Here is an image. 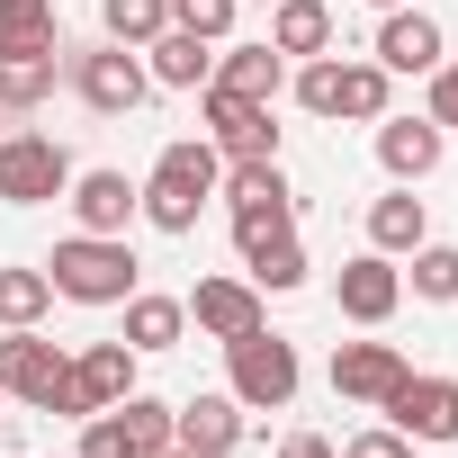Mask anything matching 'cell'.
Here are the masks:
<instances>
[{
    "instance_id": "4dcf8cb0",
    "label": "cell",
    "mask_w": 458,
    "mask_h": 458,
    "mask_svg": "<svg viewBox=\"0 0 458 458\" xmlns=\"http://www.w3.org/2000/svg\"><path fill=\"white\" fill-rule=\"evenodd\" d=\"M234 10H243V0H171V28H189V37L225 46V28H234Z\"/></svg>"
},
{
    "instance_id": "e575fe53",
    "label": "cell",
    "mask_w": 458,
    "mask_h": 458,
    "mask_svg": "<svg viewBox=\"0 0 458 458\" xmlns=\"http://www.w3.org/2000/svg\"><path fill=\"white\" fill-rule=\"evenodd\" d=\"M369 10H404V0H369Z\"/></svg>"
},
{
    "instance_id": "3957f363",
    "label": "cell",
    "mask_w": 458,
    "mask_h": 458,
    "mask_svg": "<svg viewBox=\"0 0 458 458\" xmlns=\"http://www.w3.org/2000/svg\"><path fill=\"white\" fill-rule=\"evenodd\" d=\"M297 342H279L270 324H252L243 342H225V395H234L243 413H288L297 404Z\"/></svg>"
},
{
    "instance_id": "d6986e66",
    "label": "cell",
    "mask_w": 458,
    "mask_h": 458,
    "mask_svg": "<svg viewBox=\"0 0 458 458\" xmlns=\"http://www.w3.org/2000/svg\"><path fill=\"white\" fill-rule=\"evenodd\" d=\"M216 90L279 99V90H288V55H279V46H216Z\"/></svg>"
},
{
    "instance_id": "8d00e7d4",
    "label": "cell",
    "mask_w": 458,
    "mask_h": 458,
    "mask_svg": "<svg viewBox=\"0 0 458 458\" xmlns=\"http://www.w3.org/2000/svg\"><path fill=\"white\" fill-rule=\"evenodd\" d=\"M0 117H10V108H0Z\"/></svg>"
},
{
    "instance_id": "4316f807",
    "label": "cell",
    "mask_w": 458,
    "mask_h": 458,
    "mask_svg": "<svg viewBox=\"0 0 458 458\" xmlns=\"http://www.w3.org/2000/svg\"><path fill=\"white\" fill-rule=\"evenodd\" d=\"M99 28H108V46H153L162 28H171V0H99Z\"/></svg>"
},
{
    "instance_id": "e0dca14e",
    "label": "cell",
    "mask_w": 458,
    "mask_h": 458,
    "mask_svg": "<svg viewBox=\"0 0 458 458\" xmlns=\"http://www.w3.org/2000/svg\"><path fill=\"white\" fill-rule=\"evenodd\" d=\"M377 64H386V72H440V64H449V55H440V19L413 10V0H404V10H386V28H377Z\"/></svg>"
},
{
    "instance_id": "d590c367",
    "label": "cell",
    "mask_w": 458,
    "mask_h": 458,
    "mask_svg": "<svg viewBox=\"0 0 458 458\" xmlns=\"http://www.w3.org/2000/svg\"><path fill=\"white\" fill-rule=\"evenodd\" d=\"M0 404H10V395H0ZM0 422H10V413H0Z\"/></svg>"
},
{
    "instance_id": "f1b7e54d",
    "label": "cell",
    "mask_w": 458,
    "mask_h": 458,
    "mask_svg": "<svg viewBox=\"0 0 458 458\" xmlns=\"http://www.w3.org/2000/svg\"><path fill=\"white\" fill-rule=\"evenodd\" d=\"M55 306V279L46 270H0V333H10V324H37Z\"/></svg>"
},
{
    "instance_id": "d6a6232c",
    "label": "cell",
    "mask_w": 458,
    "mask_h": 458,
    "mask_svg": "<svg viewBox=\"0 0 458 458\" xmlns=\"http://www.w3.org/2000/svg\"><path fill=\"white\" fill-rule=\"evenodd\" d=\"M342 458H413V440H404L395 422H377V431H360V440H342Z\"/></svg>"
},
{
    "instance_id": "ba28073f",
    "label": "cell",
    "mask_w": 458,
    "mask_h": 458,
    "mask_svg": "<svg viewBox=\"0 0 458 458\" xmlns=\"http://www.w3.org/2000/svg\"><path fill=\"white\" fill-rule=\"evenodd\" d=\"M72 189V153L55 135H0V207H46Z\"/></svg>"
},
{
    "instance_id": "6da1fadb",
    "label": "cell",
    "mask_w": 458,
    "mask_h": 458,
    "mask_svg": "<svg viewBox=\"0 0 458 458\" xmlns=\"http://www.w3.org/2000/svg\"><path fill=\"white\" fill-rule=\"evenodd\" d=\"M216 189H225V153H216L207 135H180V144H162L153 171L135 180V216L153 225V234H198V216H207Z\"/></svg>"
},
{
    "instance_id": "7402d4cb",
    "label": "cell",
    "mask_w": 458,
    "mask_h": 458,
    "mask_svg": "<svg viewBox=\"0 0 458 458\" xmlns=\"http://www.w3.org/2000/svg\"><path fill=\"white\" fill-rule=\"evenodd\" d=\"M0 55H64L55 0H0Z\"/></svg>"
},
{
    "instance_id": "44dd1931",
    "label": "cell",
    "mask_w": 458,
    "mask_h": 458,
    "mask_svg": "<svg viewBox=\"0 0 458 458\" xmlns=\"http://www.w3.org/2000/svg\"><path fill=\"white\" fill-rule=\"evenodd\" d=\"M180 333H189V306H180V297H144V288L126 297V333H117V342H126L135 360H144V351H180Z\"/></svg>"
},
{
    "instance_id": "277c9868",
    "label": "cell",
    "mask_w": 458,
    "mask_h": 458,
    "mask_svg": "<svg viewBox=\"0 0 458 458\" xmlns=\"http://www.w3.org/2000/svg\"><path fill=\"white\" fill-rule=\"evenodd\" d=\"M216 198L234 207V243H243V252L297 234V189L279 180V162H225V189H216Z\"/></svg>"
},
{
    "instance_id": "7c38bea8",
    "label": "cell",
    "mask_w": 458,
    "mask_h": 458,
    "mask_svg": "<svg viewBox=\"0 0 458 458\" xmlns=\"http://www.w3.org/2000/svg\"><path fill=\"white\" fill-rule=\"evenodd\" d=\"M404 369H413V360H404L395 342H342V351H333V395H342V404H386V395L404 386Z\"/></svg>"
},
{
    "instance_id": "9a60e30c",
    "label": "cell",
    "mask_w": 458,
    "mask_h": 458,
    "mask_svg": "<svg viewBox=\"0 0 458 458\" xmlns=\"http://www.w3.org/2000/svg\"><path fill=\"white\" fill-rule=\"evenodd\" d=\"M440 153H449V135L431 126V117H377V162H386V180H431L440 171Z\"/></svg>"
},
{
    "instance_id": "d4e9b609",
    "label": "cell",
    "mask_w": 458,
    "mask_h": 458,
    "mask_svg": "<svg viewBox=\"0 0 458 458\" xmlns=\"http://www.w3.org/2000/svg\"><path fill=\"white\" fill-rule=\"evenodd\" d=\"M386 81H395V72H386L377 55H369V64H342V81H333V117L377 126V117H386Z\"/></svg>"
},
{
    "instance_id": "836d02e7",
    "label": "cell",
    "mask_w": 458,
    "mask_h": 458,
    "mask_svg": "<svg viewBox=\"0 0 458 458\" xmlns=\"http://www.w3.org/2000/svg\"><path fill=\"white\" fill-rule=\"evenodd\" d=\"M279 458H342V449H333V440H315V431H288V440H279Z\"/></svg>"
},
{
    "instance_id": "5b68a950",
    "label": "cell",
    "mask_w": 458,
    "mask_h": 458,
    "mask_svg": "<svg viewBox=\"0 0 458 458\" xmlns=\"http://www.w3.org/2000/svg\"><path fill=\"white\" fill-rule=\"evenodd\" d=\"M64 81H72V99L81 108H99V117H126V108H144V90H153V72H144V55L135 46H81L72 64H64Z\"/></svg>"
},
{
    "instance_id": "52a82bcc",
    "label": "cell",
    "mask_w": 458,
    "mask_h": 458,
    "mask_svg": "<svg viewBox=\"0 0 458 458\" xmlns=\"http://www.w3.org/2000/svg\"><path fill=\"white\" fill-rule=\"evenodd\" d=\"M198 117H207V144L225 162H279V126H270V99H234V90H198Z\"/></svg>"
},
{
    "instance_id": "603a6c76",
    "label": "cell",
    "mask_w": 458,
    "mask_h": 458,
    "mask_svg": "<svg viewBox=\"0 0 458 458\" xmlns=\"http://www.w3.org/2000/svg\"><path fill=\"white\" fill-rule=\"evenodd\" d=\"M270 46L279 55H324L333 46V0H270Z\"/></svg>"
},
{
    "instance_id": "484cf974",
    "label": "cell",
    "mask_w": 458,
    "mask_h": 458,
    "mask_svg": "<svg viewBox=\"0 0 458 458\" xmlns=\"http://www.w3.org/2000/svg\"><path fill=\"white\" fill-rule=\"evenodd\" d=\"M55 81H64L55 55H0V108H46Z\"/></svg>"
},
{
    "instance_id": "5bb4252c",
    "label": "cell",
    "mask_w": 458,
    "mask_h": 458,
    "mask_svg": "<svg viewBox=\"0 0 458 458\" xmlns=\"http://www.w3.org/2000/svg\"><path fill=\"white\" fill-rule=\"evenodd\" d=\"M171 449H189V458H234V449H243V404H234V395H189V404H171Z\"/></svg>"
},
{
    "instance_id": "ac0fdd59",
    "label": "cell",
    "mask_w": 458,
    "mask_h": 458,
    "mask_svg": "<svg viewBox=\"0 0 458 458\" xmlns=\"http://www.w3.org/2000/svg\"><path fill=\"white\" fill-rule=\"evenodd\" d=\"M144 72H153V90H207V81H216V46L189 37V28H162V37L144 46Z\"/></svg>"
},
{
    "instance_id": "2e32d148",
    "label": "cell",
    "mask_w": 458,
    "mask_h": 458,
    "mask_svg": "<svg viewBox=\"0 0 458 458\" xmlns=\"http://www.w3.org/2000/svg\"><path fill=\"white\" fill-rule=\"evenodd\" d=\"M64 207H72L81 234H126V216H135V180H126V171H72Z\"/></svg>"
},
{
    "instance_id": "83f0119b",
    "label": "cell",
    "mask_w": 458,
    "mask_h": 458,
    "mask_svg": "<svg viewBox=\"0 0 458 458\" xmlns=\"http://www.w3.org/2000/svg\"><path fill=\"white\" fill-rule=\"evenodd\" d=\"M243 261H252V288H261V297L306 288V243H297V234H279V243H261V252H243Z\"/></svg>"
},
{
    "instance_id": "9c48e42d",
    "label": "cell",
    "mask_w": 458,
    "mask_h": 458,
    "mask_svg": "<svg viewBox=\"0 0 458 458\" xmlns=\"http://www.w3.org/2000/svg\"><path fill=\"white\" fill-rule=\"evenodd\" d=\"M64 369H72V360H64L37 324H10V333H0V395H10V404H46Z\"/></svg>"
},
{
    "instance_id": "cb8c5ba5",
    "label": "cell",
    "mask_w": 458,
    "mask_h": 458,
    "mask_svg": "<svg viewBox=\"0 0 458 458\" xmlns=\"http://www.w3.org/2000/svg\"><path fill=\"white\" fill-rule=\"evenodd\" d=\"M72 377H81L90 404H117V395H135V351H126V342H90V351L72 360Z\"/></svg>"
},
{
    "instance_id": "8fae6325",
    "label": "cell",
    "mask_w": 458,
    "mask_h": 458,
    "mask_svg": "<svg viewBox=\"0 0 458 458\" xmlns=\"http://www.w3.org/2000/svg\"><path fill=\"white\" fill-rule=\"evenodd\" d=\"M333 306L351 315V324H386L395 306H404V270L386 261V252H360V261H342V279H333Z\"/></svg>"
},
{
    "instance_id": "30bf717a",
    "label": "cell",
    "mask_w": 458,
    "mask_h": 458,
    "mask_svg": "<svg viewBox=\"0 0 458 458\" xmlns=\"http://www.w3.org/2000/svg\"><path fill=\"white\" fill-rule=\"evenodd\" d=\"M404 440H458V377H413L404 369V386L377 404Z\"/></svg>"
},
{
    "instance_id": "8992f818",
    "label": "cell",
    "mask_w": 458,
    "mask_h": 458,
    "mask_svg": "<svg viewBox=\"0 0 458 458\" xmlns=\"http://www.w3.org/2000/svg\"><path fill=\"white\" fill-rule=\"evenodd\" d=\"M162 449H171V404L117 395V404H99V413L81 422V449H72V458H162Z\"/></svg>"
},
{
    "instance_id": "4fadbf2b",
    "label": "cell",
    "mask_w": 458,
    "mask_h": 458,
    "mask_svg": "<svg viewBox=\"0 0 458 458\" xmlns=\"http://www.w3.org/2000/svg\"><path fill=\"white\" fill-rule=\"evenodd\" d=\"M180 306H189V324H198L207 342H243L252 324H270V315H261V288H252V279H198V288H189Z\"/></svg>"
},
{
    "instance_id": "f546056e",
    "label": "cell",
    "mask_w": 458,
    "mask_h": 458,
    "mask_svg": "<svg viewBox=\"0 0 458 458\" xmlns=\"http://www.w3.org/2000/svg\"><path fill=\"white\" fill-rule=\"evenodd\" d=\"M413 297L458 306V243H413Z\"/></svg>"
},
{
    "instance_id": "1f68e13d",
    "label": "cell",
    "mask_w": 458,
    "mask_h": 458,
    "mask_svg": "<svg viewBox=\"0 0 458 458\" xmlns=\"http://www.w3.org/2000/svg\"><path fill=\"white\" fill-rule=\"evenodd\" d=\"M422 81H431V108H422V117L449 135V126H458V64H440V72H422Z\"/></svg>"
},
{
    "instance_id": "ffe728a7",
    "label": "cell",
    "mask_w": 458,
    "mask_h": 458,
    "mask_svg": "<svg viewBox=\"0 0 458 458\" xmlns=\"http://www.w3.org/2000/svg\"><path fill=\"white\" fill-rule=\"evenodd\" d=\"M413 243H431V216H422V198L395 180V189L369 207V252H386V261H395V252H413Z\"/></svg>"
},
{
    "instance_id": "7a4b0ae2",
    "label": "cell",
    "mask_w": 458,
    "mask_h": 458,
    "mask_svg": "<svg viewBox=\"0 0 458 458\" xmlns=\"http://www.w3.org/2000/svg\"><path fill=\"white\" fill-rule=\"evenodd\" d=\"M46 279H55V297H72V306H126L135 279H144V261L126 252V234H72V243H55Z\"/></svg>"
}]
</instances>
